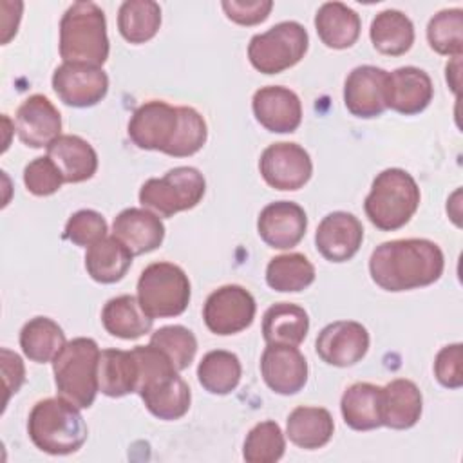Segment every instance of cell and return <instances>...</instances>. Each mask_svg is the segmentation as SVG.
I'll use <instances>...</instances> for the list:
<instances>
[{
    "instance_id": "obj_1",
    "label": "cell",
    "mask_w": 463,
    "mask_h": 463,
    "mask_svg": "<svg viewBox=\"0 0 463 463\" xmlns=\"http://www.w3.org/2000/svg\"><path fill=\"white\" fill-rule=\"evenodd\" d=\"M445 268L441 248L429 239H396L376 246L369 273L385 291H409L434 284Z\"/></svg>"
},
{
    "instance_id": "obj_2",
    "label": "cell",
    "mask_w": 463,
    "mask_h": 463,
    "mask_svg": "<svg viewBox=\"0 0 463 463\" xmlns=\"http://www.w3.org/2000/svg\"><path fill=\"white\" fill-rule=\"evenodd\" d=\"M132 353L137 362L136 392L150 414L165 421L183 418L190 409L192 392L168 356L152 344L136 345Z\"/></svg>"
},
{
    "instance_id": "obj_3",
    "label": "cell",
    "mask_w": 463,
    "mask_h": 463,
    "mask_svg": "<svg viewBox=\"0 0 463 463\" xmlns=\"http://www.w3.org/2000/svg\"><path fill=\"white\" fill-rule=\"evenodd\" d=\"M27 434L42 452L67 456L81 449L89 430L80 407L58 396L34 403L27 420Z\"/></svg>"
},
{
    "instance_id": "obj_4",
    "label": "cell",
    "mask_w": 463,
    "mask_h": 463,
    "mask_svg": "<svg viewBox=\"0 0 463 463\" xmlns=\"http://www.w3.org/2000/svg\"><path fill=\"white\" fill-rule=\"evenodd\" d=\"M60 56L67 63L101 67L109 58L105 13L94 2H74L60 20Z\"/></svg>"
},
{
    "instance_id": "obj_5",
    "label": "cell",
    "mask_w": 463,
    "mask_h": 463,
    "mask_svg": "<svg viewBox=\"0 0 463 463\" xmlns=\"http://www.w3.org/2000/svg\"><path fill=\"white\" fill-rule=\"evenodd\" d=\"M420 188L414 177L402 168L380 172L364 201V210L373 226L394 232L405 226L420 206Z\"/></svg>"
},
{
    "instance_id": "obj_6",
    "label": "cell",
    "mask_w": 463,
    "mask_h": 463,
    "mask_svg": "<svg viewBox=\"0 0 463 463\" xmlns=\"http://www.w3.org/2000/svg\"><path fill=\"white\" fill-rule=\"evenodd\" d=\"M99 347L92 338L78 336L67 342L52 360L58 394L80 409H89L99 391Z\"/></svg>"
},
{
    "instance_id": "obj_7",
    "label": "cell",
    "mask_w": 463,
    "mask_h": 463,
    "mask_svg": "<svg viewBox=\"0 0 463 463\" xmlns=\"http://www.w3.org/2000/svg\"><path fill=\"white\" fill-rule=\"evenodd\" d=\"M190 295V280L177 264L152 262L139 275L137 300L150 318H168L184 313Z\"/></svg>"
},
{
    "instance_id": "obj_8",
    "label": "cell",
    "mask_w": 463,
    "mask_h": 463,
    "mask_svg": "<svg viewBox=\"0 0 463 463\" xmlns=\"http://www.w3.org/2000/svg\"><path fill=\"white\" fill-rule=\"evenodd\" d=\"M309 45L307 31L302 24L288 20L275 24L266 33L255 34L248 45V58L253 69L262 74H279L297 65Z\"/></svg>"
},
{
    "instance_id": "obj_9",
    "label": "cell",
    "mask_w": 463,
    "mask_h": 463,
    "mask_svg": "<svg viewBox=\"0 0 463 463\" xmlns=\"http://www.w3.org/2000/svg\"><path fill=\"white\" fill-rule=\"evenodd\" d=\"M206 192L203 174L194 166H175L163 177H152L139 190V203L163 217L197 206Z\"/></svg>"
},
{
    "instance_id": "obj_10",
    "label": "cell",
    "mask_w": 463,
    "mask_h": 463,
    "mask_svg": "<svg viewBox=\"0 0 463 463\" xmlns=\"http://www.w3.org/2000/svg\"><path fill=\"white\" fill-rule=\"evenodd\" d=\"M179 132V107L161 99L139 105L128 121V137L141 150H159L168 156Z\"/></svg>"
},
{
    "instance_id": "obj_11",
    "label": "cell",
    "mask_w": 463,
    "mask_h": 463,
    "mask_svg": "<svg viewBox=\"0 0 463 463\" xmlns=\"http://www.w3.org/2000/svg\"><path fill=\"white\" fill-rule=\"evenodd\" d=\"M255 311V298L246 288L226 284L208 295L203 307V318L212 333L228 336L250 327Z\"/></svg>"
},
{
    "instance_id": "obj_12",
    "label": "cell",
    "mask_w": 463,
    "mask_h": 463,
    "mask_svg": "<svg viewBox=\"0 0 463 463\" xmlns=\"http://www.w3.org/2000/svg\"><path fill=\"white\" fill-rule=\"evenodd\" d=\"M259 170L271 188L293 192L309 181L313 163L300 145L280 141L264 148L259 159Z\"/></svg>"
},
{
    "instance_id": "obj_13",
    "label": "cell",
    "mask_w": 463,
    "mask_h": 463,
    "mask_svg": "<svg viewBox=\"0 0 463 463\" xmlns=\"http://www.w3.org/2000/svg\"><path fill=\"white\" fill-rule=\"evenodd\" d=\"M52 89L65 105L85 109L105 98L109 90V76L96 65L63 61L52 72Z\"/></svg>"
},
{
    "instance_id": "obj_14",
    "label": "cell",
    "mask_w": 463,
    "mask_h": 463,
    "mask_svg": "<svg viewBox=\"0 0 463 463\" xmlns=\"http://www.w3.org/2000/svg\"><path fill=\"white\" fill-rule=\"evenodd\" d=\"M315 349L322 362L335 367H351L365 356L369 333L360 322L336 320L318 333Z\"/></svg>"
},
{
    "instance_id": "obj_15",
    "label": "cell",
    "mask_w": 463,
    "mask_h": 463,
    "mask_svg": "<svg viewBox=\"0 0 463 463\" xmlns=\"http://www.w3.org/2000/svg\"><path fill=\"white\" fill-rule=\"evenodd\" d=\"M260 374L273 392L291 396L307 382V362L297 345L268 344L260 356Z\"/></svg>"
},
{
    "instance_id": "obj_16",
    "label": "cell",
    "mask_w": 463,
    "mask_h": 463,
    "mask_svg": "<svg viewBox=\"0 0 463 463\" xmlns=\"http://www.w3.org/2000/svg\"><path fill=\"white\" fill-rule=\"evenodd\" d=\"M307 230L304 208L293 201H275L264 206L257 219L259 237L275 250L297 246Z\"/></svg>"
},
{
    "instance_id": "obj_17",
    "label": "cell",
    "mask_w": 463,
    "mask_h": 463,
    "mask_svg": "<svg viewBox=\"0 0 463 463\" xmlns=\"http://www.w3.org/2000/svg\"><path fill=\"white\" fill-rule=\"evenodd\" d=\"M14 130L24 145L31 148H47L58 136H61V116L47 96L33 94L16 109Z\"/></svg>"
},
{
    "instance_id": "obj_18",
    "label": "cell",
    "mask_w": 463,
    "mask_h": 463,
    "mask_svg": "<svg viewBox=\"0 0 463 463\" xmlns=\"http://www.w3.org/2000/svg\"><path fill=\"white\" fill-rule=\"evenodd\" d=\"M364 241V226L349 212L327 213L315 233L318 253L329 262H345L356 255Z\"/></svg>"
},
{
    "instance_id": "obj_19",
    "label": "cell",
    "mask_w": 463,
    "mask_h": 463,
    "mask_svg": "<svg viewBox=\"0 0 463 463\" xmlns=\"http://www.w3.org/2000/svg\"><path fill=\"white\" fill-rule=\"evenodd\" d=\"M255 119L269 132H295L302 121L300 98L288 87L268 85L255 90L251 99Z\"/></svg>"
},
{
    "instance_id": "obj_20",
    "label": "cell",
    "mask_w": 463,
    "mask_h": 463,
    "mask_svg": "<svg viewBox=\"0 0 463 463\" xmlns=\"http://www.w3.org/2000/svg\"><path fill=\"white\" fill-rule=\"evenodd\" d=\"M434 87L430 76L412 65L387 72L385 80V107L405 114H420L432 101Z\"/></svg>"
},
{
    "instance_id": "obj_21",
    "label": "cell",
    "mask_w": 463,
    "mask_h": 463,
    "mask_svg": "<svg viewBox=\"0 0 463 463\" xmlns=\"http://www.w3.org/2000/svg\"><path fill=\"white\" fill-rule=\"evenodd\" d=\"M387 71L374 65L354 67L344 83L345 109L356 118H378L385 107Z\"/></svg>"
},
{
    "instance_id": "obj_22",
    "label": "cell",
    "mask_w": 463,
    "mask_h": 463,
    "mask_svg": "<svg viewBox=\"0 0 463 463\" xmlns=\"http://www.w3.org/2000/svg\"><path fill=\"white\" fill-rule=\"evenodd\" d=\"M112 235L119 239L132 255H143L161 246L165 224L146 208H125L112 222Z\"/></svg>"
},
{
    "instance_id": "obj_23",
    "label": "cell",
    "mask_w": 463,
    "mask_h": 463,
    "mask_svg": "<svg viewBox=\"0 0 463 463\" xmlns=\"http://www.w3.org/2000/svg\"><path fill=\"white\" fill-rule=\"evenodd\" d=\"M423 398L418 385L407 378H396L382 387V425L396 430L418 423Z\"/></svg>"
},
{
    "instance_id": "obj_24",
    "label": "cell",
    "mask_w": 463,
    "mask_h": 463,
    "mask_svg": "<svg viewBox=\"0 0 463 463\" xmlns=\"http://www.w3.org/2000/svg\"><path fill=\"white\" fill-rule=\"evenodd\" d=\"M47 156L60 168L65 183H81L98 170V154L89 141L80 136L61 134L49 146Z\"/></svg>"
},
{
    "instance_id": "obj_25",
    "label": "cell",
    "mask_w": 463,
    "mask_h": 463,
    "mask_svg": "<svg viewBox=\"0 0 463 463\" xmlns=\"http://www.w3.org/2000/svg\"><path fill=\"white\" fill-rule=\"evenodd\" d=\"M360 16L342 2H326L315 14V29L329 49H347L360 36Z\"/></svg>"
},
{
    "instance_id": "obj_26",
    "label": "cell",
    "mask_w": 463,
    "mask_h": 463,
    "mask_svg": "<svg viewBox=\"0 0 463 463\" xmlns=\"http://www.w3.org/2000/svg\"><path fill=\"white\" fill-rule=\"evenodd\" d=\"M342 418L353 430L382 427V387L369 382L349 385L340 400Z\"/></svg>"
},
{
    "instance_id": "obj_27",
    "label": "cell",
    "mask_w": 463,
    "mask_h": 463,
    "mask_svg": "<svg viewBox=\"0 0 463 463\" xmlns=\"http://www.w3.org/2000/svg\"><path fill=\"white\" fill-rule=\"evenodd\" d=\"M132 251L114 235H107L89 246L85 253V269L99 284L121 280L132 266Z\"/></svg>"
},
{
    "instance_id": "obj_28",
    "label": "cell",
    "mask_w": 463,
    "mask_h": 463,
    "mask_svg": "<svg viewBox=\"0 0 463 463\" xmlns=\"http://www.w3.org/2000/svg\"><path fill=\"white\" fill-rule=\"evenodd\" d=\"M333 416L324 407L300 405L289 412L286 421V434L289 441L306 450L327 445L333 438Z\"/></svg>"
},
{
    "instance_id": "obj_29",
    "label": "cell",
    "mask_w": 463,
    "mask_h": 463,
    "mask_svg": "<svg viewBox=\"0 0 463 463\" xmlns=\"http://www.w3.org/2000/svg\"><path fill=\"white\" fill-rule=\"evenodd\" d=\"M309 331V317L304 307L291 302L269 306L262 317V336L268 344L298 345Z\"/></svg>"
},
{
    "instance_id": "obj_30",
    "label": "cell",
    "mask_w": 463,
    "mask_h": 463,
    "mask_svg": "<svg viewBox=\"0 0 463 463\" xmlns=\"http://www.w3.org/2000/svg\"><path fill=\"white\" fill-rule=\"evenodd\" d=\"M101 322L109 335L123 340H136L152 329L154 318L143 311L136 297L119 295L103 306Z\"/></svg>"
},
{
    "instance_id": "obj_31",
    "label": "cell",
    "mask_w": 463,
    "mask_h": 463,
    "mask_svg": "<svg viewBox=\"0 0 463 463\" xmlns=\"http://www.w3.org/2000/svg\"><path fill=\"white\" fill-rule=\"evenodd\" d=\"M99 391L110 398H121L137 389V362L130 351L105 349L98 365Z\"/></svg>"
},
{
    "instance_id": "obj_32",
    "label": "cell",
    "mask_w": 463,
    "mask_h": 463,
    "mask_svg": "<svg viewBox=\"0 0 463 463\" xmlns=\"http://www.w3.org/2000/svg\"><path fill=\"white\" fill-rule=\"evenodd\" d=\"M369 36L378 52L387 56H402L414 43V25L402 11L385 9L373 18Z\"/></svg>"
},
{
    "instance_id": "obj_33",
    "label": "cell",
    "mask_w": 463,
    "mask_h": 463,
    "mask_svg": "<svg viewBox=\"0 0 463 463\" xmlns=\"http://www.w3.org/2000/svg\"><path fill=\"white\" fill-rule=\"evenodd\" d=\"M67 344L63 329L47 317H34L20 331V347L24 354L36 364L52 362Z\"/></svg>"
},
{
    "instance_id": "obj_34",
    "label": "cell",
    "mask_w": 463,
    "mask_h": 463,
    "mask_svg": "<svg viewBox=\"0 0 463 463\" xmlns=\"http://www.w3.org/2000/svg\"><path fill=\"white\" fill-rule=\"evenodd\" d=\"M242 367L235 353L215 349L206 353L197 365V380L210 394H230L241 382Z\"/></svg>"
},
{
    "instance_id": "obj_35",
    "label": "cell",
    "mask_w": 463,
    "mask_h": 463,
    "mask_svg": "<svg viewBox=\"0 0 463 463\" xmlns=\"http://www.w3.org/2000/svg\"><path fill=\"white\" fill-rule=\"evenodd\" d=\"M161 27V7L154 0H127L118 11V29L128 43L152 40Z\"/></svg>"
},
{
    "instance_id": "obj_36",
    "label": "cell",
    "mask_w": 463,
    "mask_h": 463,
    "mask_svg": "<svg viewBox=\"0 0 463 463\" xmlns=\"http://www.w3.org/2000/svg\"><path fill=\"white\" fill-rule=\"evenodd\" d=\"M315 266L302 253L277 255L268 262L266 282L279 293H298L315 282Z\"/></svg>"
},
{
    "instance_id": "obj_37",
    "label": "cell",
    "mask_w": 463,
    "mask_h": 463,
    "mask_svg": "<svg viewBox=\"0 0 463 463\" xmlns=\"http://www.w3.org/2000/svg\"><path fill=\"white\" fill-rule=\"evenodd\" d=\"M427 42L443 56H461L463 51V11L459 7L436 13L427 25Z\"/></svg>"
},
{
    "instance_id": "obj_38",
    "label": "cell",
    "mask_w": 463,
    "mask_h": 463,
    "mask_svg": "<svg viewBox=\"0 0 463 463\" xmlns=\"http://www.w3.org/2000/svg\"><path fill=\"white\" fill-rule=\"evenodd\" d=\"M286 439L277 421L257 423L244 439L242 458L248 463H275L284 456Z\"/></svg>"
},
{
    "instance_id": "obj_39",
    "label": "cell",
    "mask_w": 463,
    "mask_h": 463,
    "mask_svg": "<svg viewBox=\"0 0 463 463\" xmlns=\"http://www.w3.org/2000/svg\"><path fill=\"white\" fill-rule=\"evenodd\" d=\"M163 351L177 371L186 369L197 353V340L194 333L184 326H163L152 333L150 342Z\"/></svg>"
},
{
    "instance_id": "obj_40",
    "label": "cell",
    "mask_w": 463,
    "mask_h": 463,
    "mask_svg": "<svg viewBox=\"0 0 463 463\" xmlns=\"http://www.w3.org/2000/svg\"><path fill=\"white\" fill-rule=\"evenodd\" d=\"M208 137L204 118L192 107H179V132L168 156L188 157L203 148Z\"/></svg>"
},
{
    "instance_id": "obj_41",
    "label": "cell",
    "mask_w": 463,
    "mask_h": 463,
    "mask_svg": "<svg viewBox=\"0 0 463 463\" xmlns=\"http://www.w3.org/2000/svg\"><path fill=\"white\" fill-rule=\"evenodd\" d=\"M65 183L60 168L49 156L33 159L24 168V184L25 188L38 197H47L56 194Z\"/></svg>"
},
{
    "instance_id": "obj_42",
    "label": "cell",
    "mask_w": 463,
    "mask_h": 463,
    "mask_svg": "<svg viewBox=\"0 0 463 463\" xmlns=\"http://www.w3.org/2000/svg\"><path fill=\"white\" fill-rule=\"evenodd\" d=\"M63 237L76 246H92L107 237V221L96 210H78L69 217Z\"/></svg>"
},
{
    "instance_id": "obj_43",
    "label": "cell",
    "mask_w": 463,
    "mask_h": 463,
    "mask_svg": "<svg viewBox=\"0 0 463 463\" xmlns=\"http://www.w3.org/2000/svg\"><path fill=\"white\" fill-rule=\"evenodd\" d=\"M463 345L450 344L438 351L434 360L436 380L449 389H459L463 385Z\"/></svg>"
},
{
    "instance_id": "obj_44",
    "label": "cell",
    "mask_w": 463,
    "mask_h": 463,
    "mask_svg": "<svg viewBox=\"0 0 463 463\" xmlns=\"http://www.w3.org/2000/svg\"><path fill=\"white\" fill-rule=\"evenodd\" d=\"M222 11L228 20L239 25H257L269 16L271 0H224Z\"/></svg>"
},
{
    "instance_id": "obj_45",
    "label": "cell",
    "mask_w": 463,
    "mask_h": 463,
    "mask_svg": "<svg viewBox=\"0 0 463 463\" xmlns=\"http://www.w3.org/2000/svg\"><path fill=\"white\" fill-rule=\"evenodd\" d=\"M0 356H2L4 383H5V391H7V394H5V403H7L11 394H16L18 389L22 387V383L25 382V367H24L22 358L5 347L0 351Z\"/></svg>"
}]
</instances>
